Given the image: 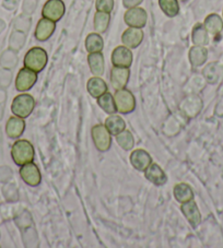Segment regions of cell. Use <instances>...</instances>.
<instances>
[{
  "label": "cell",
  "mask_w": 223,
  "mask_h": 248,
  "mask_svg": "<svg viewBox=\"0 0 223 248\" xmlns=\"http://www.w3.org/2000/svg\"><path fill=\"white\" fill-rule=\"evenodd\" d=\"M112 63L115 67L129 68L132 63V53L126 46H118L112 54Z\"/></svg>",
  "instance_id": "cell-11"
},
{
  "label": "cell",
  "mask_w": 223,
  "mask_h": 248,
  "mask_svg": "<svg viewBox=\"0 0 223 248\" xmlns=\"http://www.w3.org/2000/svg\"><path fill=\"white\" fill-rule=\"evenodd\" d=\"M174 197L178 202L184 203L194 199V192L190 185L181 183L174 187Z\"/></svg>",
  "instance_id": "cell-25"
},
{
  "label": "cell",
  "mask_w": 223,
  "mask_h": 248,
  "mask_svg": "<svg viewBox=\"0 0 223 248\" xmlns=\"http://www.w3.org/2000/svg\"><path fill=\"white\" fill-rule=\"evenodd\" d=\"M190 62L194 67L203 66L207 62L208 50L205 48V46H192L190 50Z\"/></svg>",
  "instance_id": "cell-22"
},
{
  "label": "cell",
  "mask_w": 223,
  "mask_h": 248,
  "mask_svg": "<svg viewBox=\"0 0 223 248\" xmlns=\"http://www.w3.org/2000/svg\"><path fill=\"white\" fill-rule=\"evenodd\" d=\"M93 142L98 151L106 152L112 145V135L105 125H96L91 130Z\"/></svg>",
  "instance_id": "cell-6"
},
{
  "label": "cell",
  "mask_w": 223,
  "mask_h": 248,
  "mask_svg": "<svg viewBox=\"0 0 223 248\" xmlns=\"http://www.w3.org/2000/svg\"><path fill=\"white\" fill-rule=\"evenodd\" d=\"M47 61H48V57H47V53L44 49L41 47H33L25 55L23 63L24 67L38 74L46 67Z\"/></svg>",
  "instance_id": "cell-2"
},
{
  "label": "cell",
  "mask_w": 223,
  "mask_h": 248,
  "mask_svg": "<svg viewBox=\"0 0 223 248\" xmlns=\"http://www.w3.org/2000/svg\"><path fill=\"white\" fill-rule=\"evenodd\" d=\"M37 81V74L29 68L24 67L19 71L18 76L16 79V89L20 92L29 91L30 89L33 88V85Z\"/></svg>",
  "instance_id": "cell-9"
},
{
  "label": "cell",
  "mask_w": 223,
  "mask_h": 248,
  "mask_svg": "<svg viewBox=\"0 0 223 248\" xmlns=\"http://www.w3.org/2000/svg\"><path fill=\"white\" fill-rule=\"evenodd\" d=\"M97 104L100 105V108L104 110L105 113L113 115L117 112L116 109V105H115V101H114V96L112 95L111 93L106 92L97 98Z\"/></svg>",
  "instance_id": "cell-28"
},
{
  "label": "cell",
  "mask_w": 223,
  "mask_h": 248,
  "mask_svg": "<svg viewBox=\"0 0 223 248\" xmlns=\"http://www.w3.org/2000/svg\"><path fill=\"white\" fill-rule=\"evenodd\" d=\"M130 163L136 170L144 172L148 166L152 163V159L147 151L138 149V150H135L131 153Z\"/></svg>",
  "instance_id": "cell-16"
},
{
  "label": "cell",
  "mask_w": 223,
  "mask_h": 248,
  "mask_svg": "<svg viewBox=\"0 0 223 248\" xmlns=\"http://www.w3.org/2000/svg\"><path fill=\"white\" fill-rule=\"evenodd\" d=\"M103 47H104V41L98 33L89 34L85 38V49L88 50L89 54L102 52Z\"/></svg>",
  "instance_id": "cell-27"
},
{
  "label": "cell",
  "mask_w": 223,
  "mask_h": 248,
  "mask_svg": "<svg viewBox=\"0 0 223 248\" xmlns=\"http://www.w3.org/2000/svg\"><path fill=\"white\" fill-rule=\"evenodd\" d=\"M192 43L197 46H206L209 43V33L206 30L205 25L197 23L191 32Z\"/></svg>",
  "instance_id": "cell-24"
},
{
  "label": "cell",
  "mask_w": 223,
  "mask_h": 248,
  "mask_svg": "<svg viewBox=\"0 0 223 248\" xmlns=\"http://www.w3.org/2000/svg\"><path fill=\"white\" fill-rule=\"evenodd\" d=\"M90 70L94 77H101L104 74V56L101 52L90 53L88 56Z\"/></svg>",
  "instance_id": "cell-19"
},
{
  "label": "cell",
  "mask_w": 223,
  "mask_h": 248,
  "mask_svg": "<svg viewBox=\"0 0 223 248\" xmlns=\"http://www.w3.org/2000/svg\"><path fill=\"white\" fill-rule=\"evenodd\" d=\"M20 176L29 186L36 187L41 184L42 175L37 165L33 162H30L28 164H24L20 169Z\"/></svg>",
  "instance_id": "cell-10"
},
{
  "label": "cell",
  "mask_w": 223,
  "mask_h": 248,
  "mask_svg": "<svg viewBox=\"0 0 223 248\" xmlns=\"http://www.w3.org/2000/svg\"><path fill=\"white\" fill-rule=\"evenodd\" d=\"M143 0H123V5L127 9H130V8L138 7Z\"/></svg>",
  "instance_id": "cell-33"
},
{
  "label": "cell",
  "mask_w": 223,
  "mask_h": 248,
  "mask_svg": "<svg viewBox=\"0 0 223 248\" xmlns=\"http://www.w3.org/2000/svg\"><path fill=\"white\" fill-rule=\"evenodd\" d=\"M144 176L154 185H164L167 181L166 174L157 163H151L144 170Z\"/></svg>",
  "instance_id": "cell-17"
},
{
  "label": "cell",
  "mask_w": 223,
  "mask_h": 248,
  "mask_svg": "<svg viewBox=\"0 0 223 248\" xmlns=\"http://www.w3.org/2000/svg\"><path fill=\"white\" fill-rule=\"evenodd\" d=\"M65 3L62 0H48L44 5V7H43L42 15L43 18L57 22L65 15Z\"/></svg>",
  "instance_id": "cell-8"
},
{
  "label": "cell",
  "mask_w": 223,
  "mask_h": 248,
  "mask_svg": "<svg viewBox=\"0 0 223 248\" xmlns=\"http://www.w3.org/2000/svg\"><path fill=\"white\" fill-rule=\"evenodd\" d=\"M105 127L107 128V130L111 132L112 136H117L119 132L125 130L126 124L121 116L113 114L111 115L110 117L106 118Z\"/></svg>",
  "instance_id": "cell-23"
},
{
  "label": "cell",
  "mask_w": 223,
  "mask_h": 248,
  "mask_svg": "<svg viewBox=\"0 0 223 248\" xmlns=\"http://www.w3.org/2000/svg\"><path fill=\"white\" fill-rule=\"evenodd\" d=\"M116 141L117 143L121 145V148H123L125 151H129L134 148L135 144V140H134V136H132L131 132L129 130H123L122 132L116 136Z\"/></svg>",
  "instance_id": "cell-31"
},
{
  "label": "cell",
  "mask_w": 223,
  "mask_h": 248,
  "mask_svg": "<svg viewBox=\"0 0 223 248\" xmlns=\"http://www.w3.org/2000/svg\"><path fill=\"white\" fill-rule=\"evenodd\" d=\"M35 108V100L30 94H20L12 101L11 110L15 116L21 118H27L31 115Z\"/></svg>",
  "instance_id": "cell-3"
},
{
  "label": "cell",
  "mask_w": 223,
  "mask_h": 248,
  "mask_svg": "<svg viewBox=\"0 0 223 248\" xmlns=\"http://www.w3.org/2000/svg\"><path fill=\"white\" fill-rule=\"evenodd\" d=\"M181 210L183 215L185 216L186 220L190 222L192 228H197L201 222V215L198 209V206L195 202V200H190V202L182 203Z\"/></svg>",
  "instance_id": "cell-13"
},
{
  "label": "cell",
  "mask_w": 223,
  "mask_h": 248,
  "mask_svg": "<svg viewBox=\"0 0 223 248\" xmlns=\"http://www.w3.org/2000/svg\"><path fill=\"white\" fill-rule=\"evenodd\" d=\"M124 20L128 27L143 29L148 21L147 11L140 7H135L128 9L124 15Z\"/></svg>",
  "instance_id": "cell-7"
},
{
  "label": "cell",
  "mask_w": 223,
  "mask_h": 248,
  "mask_svg": "<svg viewBox=\"0 0 223 248\" xmlns=\"http://www.w3.org/2000/svg\"><path fill=\"white\" fill-rule=\"evenodd\" d=\"M204 25L209 34H211V35H219L223 30V20L219 15L211 14L205 19Z\"/></svg>",
  "instance_id": "cell-21"
},
{
  "label": "cell",
  "mask_w": 223,
  "mask_h": 248,
  "mask_svg": "<svg viewBox=\"0 0 223 248\" xmlns=\"http://www.w3.org/2000/svg\"><path fill=\"white\" fill-rule=\"evenodd\" d=\"M110 22H111V14H109V12L96 11V14L94 15L93 25L96 33L98 34L105 33L106 30L110 27Z\"/></svg>",
  "instance_id": "cell-26"
},
{
  "label": "cell",
  "mask_w": 223,
  "mask_h": 248,
  "mask_svg": "<svg viewBox=\"0 0 223 248\" xmlns=\"http://www.w3.org/2000/svg\"><path fill=\"white\" fill-rule=\"evenodd\" d=\"M130 70L129 68L115 67L111 70V83L115 90L125 89L129 81Z\"/></svg>",
  "instance_id": "cell-12"
},
{
  "label": "cell",
  "mask_w": 223,
  "mask_h": 248,
  "mask_svg": "<svg viewBox=\"0 0 223 248\" xmlns=\"http://www.w3.org/2000/svg\"><path fill=\"white\" fill-rule=\"evenodd\" d=\"M181 1H186V0H181Z\"/></svg>",
  "instance_id": "cell-34"
},
{
  "label": "cell",
  "mask_w": 223,
  "mask_h": 248,
  "mask_svg": "<svg viewBox=\"0 0 223 248\" xmlns=\"http://www.w3.org/2000/svg\"><path fill=\"white\" fill-rule=\"evenodd\" d=\"M56 29V24L54 21L49 19L43 18L36 25L35 29V37L37 41L40 42H45L48 40V38L53 35Z\"/></svg>",
  "instance_id": "cell-15"
},
{
  "label": "cell",
  "mask_w": 223,
  "mask_h": 248,
  "mask_svg": "<svg viewBox=\"0 0 223 248\" xmlns=\"http://www.w3.org/2000/svg\"><path fill=\"white\" fill-rule=\"evenodd\" d=\"M96 10L111 14L114 8V0H96Z\"/></svg>",
  "instance_id": "cell-32"
},
{
  "label": "cell",
  "mask_w": 223,
  "mask_h": 248,
  "mask_svg": "<svg viewBox=\"0 0 223 248\" xmlns=\"http://www.w3.org/2000/svg\"><path fill=\"white\" fill-rule=\"evenodd\" d=\"M204 108L203 100L197 94H190L179 104V112L187 119L195 118L198 116Z\"/></svg>",
  "instance_id": "cell-4"
},
{
  "label": "cell",
  "mask_w": 223,
  "mask_h": 248,
  "mask_svg": "<svg viewBox=\"0 0 223 248\" xmlns=\"http://www.w3.org/2000/svg\"><path fill=\"white\" fill-rule=\"evenodd\" d=\"M159 6L164 15L169 18H174L179 12V6L177 0H159Z\"/></svg>",
  "instance_id": "cell-30"
},
{
  "label": "cell",
  "mask_w": 223,
  "mask_h": 248,
  "mask_svg": "<svg viewBox=\"0 0 223 248\" xmlns=\"http://www.w3.org/2000/svg\"><path fill=\"white\" fill-rule=\"evenodd\" d=\"M204 77L208 83L216 84L221 77V68L217 62H211L204 69Z\"/></svg>",
  "instance_id": "cell-29"
},
{
  "label": "cell",
  "mask_w": 223,
  "mask_h": 248,
  "mask_svg": "<svg viewBox=\"0 0 223 248\" xmlns=\"http://www.w3.org/2000/svg\"><path fill=\"white\" fill-rule=\"evenodd\" d=\"M114 101L115 105H116L117 112L121 114L131 113L136 108L135 96L129 90H116V92L114 94Z\"/></svg>",
  "instance_id": "cell-5"
},
{
  "label": "cell",
  "mask_w": 223,
  "mask_h": 248,
  "mask_svg": "<svg viewBox=\"0 0 223 248\" xmlns=\"http://www.w3.org/2000/svg\"><path fill=\"white\" fill-rule=\"evenodd\" d=\"M143 40V31L138 28H128L122 35V42L124 46L128 48H137Z\"/></svg>",
  "instance_id": "cell-14"
},
{
  "label": "cell",
  "mask_w": 223,
  "mask_h": 248,
  "mask_svg": "<svg viewBox=\"0 0 223 248\" xmlns=\"http://www.w3.org/2000/svg\"><path fill=\"white\" fill-rule=\"evenodd\" d=\"M25 129V122L23 118L14 116L10 117L9 121L7 122L6 125V132L7 136L11 139H16L21 137Z\"/></svg>",
  "instance_id": "cell-18"
},
{
  "label": "cell",
  "mask_w": 223,
  "mask_h": 248,
  "mask_svg": "<svg viewBox=\"0 0 223 248\" xmlns=\"http://www.w3.org/2000/svg\"><path fill=\"white\" fill-rule=\"evenodd\" d=\"M87 89L88 92L91 94V96L98 98L107 92V84L100 77H93L88 81Z\"/></svg>",
  "instance_id": "cell-20"
},
{
  "label": "cell",
  "mask_w": 223,
  "mask_h": 248,
  "mask_svg": "<svg viewBox=\"0 0 223 248\" xmlns=\"http://www.w3.org/2000/svg\"><path fill=\"white\" fill-rule=\"evenodd\" d=\"M11 156L19 166L28 164L34 160V148L28 140H18L12 145Z\"/></svg>",
  "instance_id": "cell-1"
}]
</instances>
